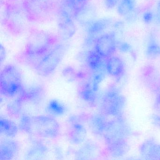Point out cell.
<instances>
[{"label":"cell","mask_w":160,"mask_h":160,"mask_svg":"<svg viewBox=\"0 0 160 160\" xmlns=\"http://www.w3.org/2000/svg\"><path fill=\"white\" fill-rule=\"evenodd\" d=\"M58 41V36L50 32L36 29L31 30L23 53L27 63L31 66Z\"/></svg>","instance_id":"cell-1"},{"label":"cell","mask_w":160,"mask_h":160,"mask_svg":"<svg viewBox=\"0 0 160 160\" xmlns=\"http://www.w3.org/2000/svg\"><path fill=\"white\" fill-rule=\"evenodd\" d=\"M20 127L30 135L42 138L54 139L60 134L58 122L50 116L24 115L21 118Z\"/></svg>","instance_id":"cell-2"},{"label":"cell","mask_w":160,"mask_h":160,"mask_svg":"<svg viewBox=\"0 0 160 160\" xmlns=\"http://www.w3.org/2000/svg\"><path fill=\"white\" fill-rule=\"evenodd\" d=\"M67 50L64 44L58 43L46 54L37 59L31 67L44 76L52 74L63 59Z\"/></svg>","instance_id":"cell-3"},{"label":"cell","mask_w":160,"mask_h":160,"mask_svg":"<svg viewBox=\"0 0 160 160\" xmlns=\"http://www.w3.org/2000/svg\"><path fill=\"white\" fill-rule=\"evenodd\" d=\"M57 0H25L23 6L29 22H41L51 17L57 7Z\"/></svg>","instance_id":"cell-4"},{"label":"cell","mask_w":160,"mask_h":160,"mask_svg":"<svg viewBox=\"0 0 160 160\" xmlns=\"http://www.w3.org/2000/svg\"><path fill=\"white\" fill-rule=\"evenodd\" d=\"M3 24L8 31L14 35L22 34L29 22L23 6L8 4L4 10Z\"/></svg>","instance_id":"cell-5"},{"label":"cell","mask_w":160,"mask_h":160,"mask_svg":"<svg viewBox=\"0 0 160 160\" xmlns=\"http://www.w3.org/2000/svg\"><path fill=\"white\" fill-rule=\"evenodd\" d=\"M22 79L19 70L15 65L8 64L1 75V92L7 97L15 96L22 89Z\"/></svg>","instance_id":"cell-6"},{"label":"cell","mask_w":160,"mask_h":160,"mask_svg":"<svg viewBox=\"0 0 160 160\" xmlns=\"http://www.w3.org/2000/svg\"><path fill=\"white\" fill-rule=\"evenodd\" d=\"M73 18L67 9L60 8L58 11V36L62 41H68L76 34V26Z\"/></svg>","instance_id":"cell-7"},{"label":"cell","mask_w":160,"mask_h":160,"mask_svg":"<svg viewBox=\"0 0 160 160\" xmlns=\"http://www.w3.org/2000/svg\"><path fill=\"white\" fill-rule=\"evenodd\" d=\"M117 43L115 34L106 33L99 36L94 45V49L105 59L113 56L117 49Z\"/></svg>","instance_id":"cell-8"},{"label":"cell","mask_w":160,"mask_h":160,"mask_svg":"<svg viewBox=\"0 0 160 160\" xmlns=\"http://www.w3.org/2000/svg\"><path fill=\"white\" fill-rule=\"evenodd\" d=\"M111 21L108 18L95 19L87 27V37L84 44L87 46L94 45L97 38L110 26Z\"/></svg>","instance_id":"cell-9"},{"label":"cell","mask_w":160,"mask_h":160,"mask_svg":"<svg viewBox=\"0 0 160 160\" xmlns=\"http://www.w3.org/2000/svg\"><path fill=\"white\" fill-rule=\"evenodd\" d=\"M106 69L110 75L116 78L120 77L124 73L123 62L117 56H112L107 59Z\"/></svg>","instance_id":"cell-10"},{"label":"cell","mask_w":160,"mask_h":160,"mask_svg":"<svg viewBox=\"0 0 160 160\" xmlns=\"http://www.w3.org/2000/svg\"><path fill=\"white\" fill-rule=\"evenodd\" d=\"M68 135L72 143L78 145L85 140L87 136V131L82 123L76 121L70 126L68 130Z\"/></svg>","instance_id":"cell-11"},{"label":"cell","mask_w":160,"mask_h":160,"mask_svg":"<svg viewBox=\"0 0 160 160\" xmlns=\"http://www.w3.org/2000/svg\"><path fill=\"white\" fill-rule=\"evenodd\" d=\"M19 145L16 141L5 139L1 145V160H10L16 155L19 151Z\"/></svg>","instance_id":"cell-12"},{"label":"cell","mask_w":160,"mask_h":160,"mask_svg":"<svg viewBox=\"0 0 160 160\" xmlns=\"http://www.w3.org/2000/svg\"><path fill=\"white\" fill-rule=\"evenodd\" d=\"M73 17L79 24L87 27L90 23L95 20V11L88 4L83 10L73 15Z\"/></svg>","instance_id":"cell-13"},{"label":"cell","mask_w":160,"mask_h":160,"mask_svg":"<svg viewBox=\"0 0 160 160\" xmlns=\"http://www.w3.org/2000/svg\"><path fill=\"white\" fill-rule=\"evenodd\" d=\"M105 59L93 49L88 53L87 62L89 67L92 71L97 72L101 70L103 66H106V60L104 61Z\"/></svg>","instance_id":"cell-14"},{"label":"cell","mask_w":160,"mask_h":160,"mask_svg":"<svg viewBox=\"0 0 160 160\" xmlns=\"http://www.w3.org/2000/svg\"><path fill=\"white\" fill-rule=\"evenodd\" d=\"M136 0H121L118 7V12L121 16L127 17L135 10Z\"/></svg>","instance_id":"cell-15"},{"label":"cell","mask_w":160,"mask_h":160,"mask_svg":"<svg viewBox=\"0 0 160 160\" xmlns=\"http://www.w3.org/2000/svg\"><path fill=\"white\" fill-rule=\"evenodd\" d=\"M89 0H63L67 10L72 15L83 10L89 4Z\"/></svg>","instance_id":"cell-16"},{"label":"cell","mask_w":160,"mask_h":160,"mask_svg":"<svg viewBox=\"0 0 160 160\" xmlns=\"http://www.w3.org/2000/svg\"><path fill=\"white\" fill-rule=\"evenodd\" d=\"M18 132L17 126L12 122L5 119H1V133L8 137L14 136Z\"/></svg>","instance_id":"cell-17"},{"label":"cell","mask_w":160,"mask_h":160,"mask_svg":"<svg viewBox=\"0 0 160 160\" xmlns=\"http://www.w3.org/2000/svg\"><path fill=\"white\" fill-rule=\"evenodd\" d=\"M148 146L144 144L143 148L141 149V152L144 153L146 157H159L160 159V145L156 144L155 142L145 143Z\"/></svg>","instance_id":"cell-18"},{"label":"cell","mask_w":160,"mask_h":160,"mask_svg":"<svg viewBox=\"0 0 160 160\" xmlns=\"http://www.w3.org/2000/svg\"><path fill=\"white\" fill-rule=\"evenodd\" d=\"M146 54L149 58H154L160 56V44L153 39L150 40L146 49Z\"/></svg>","instance_id":"cell-19"},{"label":"cell","mask_w":160,"mask_h":160,"mask_svg":"<svg viewBox=\"0 0 160 160\" xmlns=\"http://www.w3.org/2000/svg\"><path fill=\"white\" fill-rule=\"evenodd\" d=\"M119 0H105V4L107 9H113L117 6Z\"/></svg>","instance_id":"cell-20"},{"label":"cell","mask_w":160,"mask_h":160,"mask_svg":"<svg viewBox=\"0 0 160 160\" xmlns=\"http://www.w3.org/2000/svg\"><path fill=\"white\" fill-rule=\"evenodd\" d=\"M153 15L151 12H147L144 13L143 15V19L145 23L149 24L152 21Z\"/></svg>","instance_id":"cell-21"},{"label":"cell","mask_w":160,"mask_h":160,"mask_svg":"<svg viewBox=\"0 0 160 160\" xmlns=\"http://www.w3.org/2000/svg\"><path fill=\"white\" fill-rule=\"evenodd\" d=\"M155 21L157 24L160 25V0H159L156 6L155 15Z\"/></svg>","instance_id":"cell-22"},{"label":"cell","mask_w":160,"mask_h":160,"mask_svg":"<svg viewBox=\"0 0 160 160\" xmlns=\"http://www.w3.org/2000/svg\"><path fill=\"white\" fill-rule=\"evenodd\" d=\"M119 49L122 52H127L130 51L131 48V46L126 42L121 43L119 46Z\"/></svg>","instance_id":"cell-23"},{"label":"cell","mask_w":160,"mask_h":160,"mask_svg":"<svg viewBox=\"0 0 160 160\" xmlns=\"http://www.w3.org/2000/svg\"><path fill=\"white\" fill-rule=\"evenodd\" d=\"M0 53H1V62H2V61L4 60V59H5L6 55V52L5 48L2 44L1 45Z\"/></svg>","instance_id":"cell-24"},{"label":"cell","mask_w":160,"mask_h":160,"mask_svg":"<svg viewBox=\"0 0 160 160\" xmlns=\"http://www.w3.org/2000/svg\"><path fill=\"white\" fill-rule=\"evenodd\" d=\"M155 107L156 110L160 114V93L156 97L155 100Z\"/></svg>","instance_id":"cell-25"},{"label":"cell","mask_w":160,"mask_h":160,"mask_svg":"<svg viewBox=\"0 0 160 160\" xmlns=\"http://www.w3.org/2000/svg\"><path fill=\"white\" fill-rule=\"evenodd\" d=\"M13 1H16V0H13Z\"/></svg>","instance_id":"cell-26"}]
</instances>
